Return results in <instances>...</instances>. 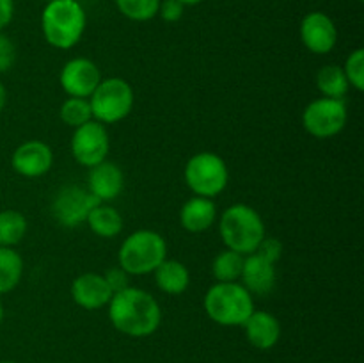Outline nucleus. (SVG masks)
<instances>
[{"instance_id":"b1692460","label":"nucleus","mask_w":364,"mask_h":363,"mask_svg":"<svg viewBox=\"0 0 364 363\" xmlns=\"http://www.w3.org/2000/svg\"><path fill=\"white\" fill-rule=\"evenodd\" d=\"M242 267H244V255L224 249L213 258L212 273L219 283H231V281L240 280Z\"/></svg>"},{"instance_id":"aec40b11","label":"nucleus","mask_w":364,"mask_h":363,"mask_svg":"<svg viewBox=\"0 0 364 363\" xmlns=\"http://www.w3.org/2000/svg\"><path fill=\"white\" fill-rule=\"evenodd\" d=\"M89 230L102 238H112L123 230V217L109 203H98L87 217Z\"/></svg>"},{"instance_id":"ddd939ff","label":"nucleus","mask_w":364,"mask_h":363,"mask_svg":"<svg viewBox=\"0 0 364 363\" xmlns=\"http://www.w3.org/2000/svg\"><path fill=\"white\" fill-rule=\"evenodd\" d=\"M53 164V152L46 142L31 139L18 146L11 157V166L18 174L38 178L48 173Z\"/></svg>"},{"instance_id":"6ab92c4d","label":"nucleus","mask_w":364,"mask_h":363,"mask_svg":"<svg viewBox=\"0 0 364 363\" xmlns=\"http://www.w3.org/2000/svg\"><path fill=\"white\" fill-rule=\"evenodd\" d=\"M153 273H155L156 287L169 295L183 294L191 283V273H188L187 265L178 260L166 258Z\"/></svg>"},{"instance_id":"f704fd0d","label":"nucleus","mask_w":364,"mask_h":363,"mask_svg":"<svg viewBox=\"0 0 364 363\" xmlns=\"http://www.w3.org/2000/svg\"><path fill=\"white\" fill-rule=\"evenodd\" d=\"M2 320H4V305L2 301H0V324H2Z\"/></svg>"},{"instance_id":"5701e85b","label":"nucleus","mask_w":364,"mask_h":363,"mask_svg":"<svg viewBox=\"0 0 364 363\" xmlns=\"http://www.w3.org/2000/svg\"><path fill=\"white\" fill-rule=\"evenodd\" d=\"M27 233V219L18 210L0 212V248H13L20 244Z\"/></svg>"},{"instance_id":"cd10ccee","label":"nucleus","mask_w":364,"mask_h":363,"mask_svg":"<svg viewBox=\"0 0 364 363\" xmlns=\"http://www.w3.org/2000/svg\"><path fill=\"white\" fill-rule=\"evenodd\" d=\"M103 278H105L107 285H109V288L112 290V294H116V292H121V290H124V288L130 287V274H128L127 270L119 265L110 267L109 270H105Z\"/></svg>"},{"instance_id":"0eeeda50","label":"nucleus","mask_w":364,"mask_h":363,"mask_svg":"<svg viewBox=\"0 0 364 363\" xmlns=\"http://www.w3.org/2000/svg\"><path fill=\"white\" fill-rule=\"evenodd\" d=\"M183 177L188 189L196 196L212 199L226 189L230 171L223 157L212 152H201L188 159V162L185 164Z\"/></svg>"},{"instance_id":"f8f14e48","label":"nucleus","mask_w":364,"mask_h":363,"mask_svg":"<svg viewBox=\"0 0 364 363\" xmlns=\"http://www.w3.org/2000/svg\"><path fill=\"white\" fill-rule=\"evenodd\" d=\"M301 41L309 52L316 56L329 53L338 41V31L333 18L322 11L306 14L301 21Z\"/></svg>"},{"instance_id":"c85d7f7f","label":"nucleus","mask_w":364,"mask_h":363,"mask_svg":"<svg viewBox=\"0 0 364 363\" xmlns=\"http://www.w3.org/2000/svg\"><path fill=\"white\" fill-rule=\"evenodd\" d=\"M14 60H16V46L11 41L9 36L0 31V73L9 71Z\"/></svg>"},{"instance_id":"6e6552de","label":"nucleus","mask_w":364,"mask_h":363,"mask_svg":"<svg viewBox=\"0 0 364 363\" xmlns=\"http://www.w3.org/2000/svg\"><path fill=\"white\" fill-rule=\"evenodd\" d=\"M347 105L343 100H313L302 112V127L316 139H329L340 134L347 125Z\"/></svg>"},{"instance_id":"e433bc0d","label":"nucleus","mask_w":364,"mask_h":363,"mask_svg":"<svg viewBox=\"0 0 364 363\" xmlns=\"http://www.w3.org/2000/svg\"><path fill=\"white\" fill-rule=\"evenodd\" d=\"M46 2H52V0H46Z\"/></svg>"},{"instance_id":"4468645a","label":"nucleus","mask_w":364,"mask_h":363,"mask_svg":"<svg viewBox=\"0 0 364 363\" xmlns=\"http://www.w3.org/2000/svg\"><path fill=\"white\" fill-rule=\"evenodd\" d=\"M124 174L117 164L110 160L96 164L89 167L87 191L98 199L100 203H109L116 199L123 192Z\"/></svg>"},{"instance_id":"9b49d317","label":"nucleus","mask_w":364,"mask_h":363,"mask_svg":"<svg viewBox=\"0 0 364 363\" xmlns=\"http://www.w3.org/2000/svg\"><path fill=\"white\" fill-rule=\"evenodd\" d=\"M59 82L66 95L73 98H89L102 82V75L91 59L75 57L63 66Z\"/></svg>"},{"instance_id":"423d86ee","label":"nucleus","mask_w":364,"mask_h":363,"mask_svg":"<svg viewBox=\"0 0 364 363\" xmlns=\"http://www.w3.org/2000/svg\"><path fill=\"white\" fill-rule=\"evenodd\" d=\"M92 120L102 125H112L124 120L134 109V89L124 78H102L98 88L89 96Z\"/></svg>"},{"instance_id":"412c9836","label":"nucleus","mask_w":364,"mask_h":363,"mask_svg":"<svg viewBox=\"0 0 364 363\" xmlns=\"http://www.w3.org/2000/svg\"><path fill=\"white\" fill-rule=\"evenodd\" d=\"M316 88L322 93L323 98L343 100L350 84H348L343 68L338 64H327L316 75Z\"/></svg>"},{"instance_id":"473e14b6","label":"nucleus","mask_w":364,"mask_h":363,"mask_svg":"<svg viewBox=\"0 0 364 363\" xmlns=\"http://www.w3.org/2000/svg\"><path fill=\"white\" fill-rule=\"evenodd\" d=\"M6 103H7V91H6V88H4L2 82H0V112L4 110Z\"/></svg>"},{"instance_id":"f03ea898","label":"nucleus","mask_w":364,"mask_h":363,"mask_svg":"<svg viewBox=\"0 0 364 363\" xmlns=\"http://www.w3.org/2000/svg\"><path fill=\"white\" fill-rule=\"evenodd\" d=\"M85 11L77 0L46 2L41 14V31L53 48L70 50L82 39L85 31Z\"/></svg>"},{"instance_id":"393cba45","label":"nucleus","mask_w":364,"mask_h":363,"mask_svg":"<svg viewBox=\"0 0 364 363\" xmlns=\"http://www.w3.org/2000/svg\"><path fill=\"white\" fill-rule=\"evenodd\" d=\"M59 116L63 120L64 125L71 128H78L82 125H85L87 121L92 120V112H91V105H89L87 98H70L60 105Z\"/></svg>"},{"instance_id":"a211bd4d","label":"nucleus","mask_w":364,"mask_h":363,"mask_svg":"<svg viewBox=\"0 0 364 363\" xmlns=\"http://www.w3.org/2000/svg\"><path fill=\"white\" fill-rule=\"evenodd\" d=\"M217 219L215 203L210 198L194 196L180 210V223L191 233H201L206 231Z\"/></svg>"},{"instance_id":"7ed1b4c3","label":"nucleus","mask_w":364,"mask_h":363,"mask_svg":"<svg viewBox=\"0 0 364 363\" xmlns=\"http://www.w3.org/2000/svg\"><path fill=\"white\" fill-rule=\"evenodd\" d=\"M219 233L226 249L247 256L258 249L265 238V223L252 206L235 203L228 206L219 221Z\"/></svg>"},{"instance_id":"c756f323","label":"nucleus","mask_w":364,"mask_h":363,"mask_svg":"<svg viewBox=\"0 0 364 363\" xmlns=\"http://www.w3.org/2000/svg\"><path fill=\"white\" fill-rule=\"evenodd\" d=\"M255 253H258V255H262L263 258H267L269 262L276 263L277 260L281 258V255H283V244H281L277 238H272V237H265L262 242H259L258 249H256Z\"/></svg>"},{"instance_id":"dca6fc26","label":"nucleus","mask_w":364,"mask_h":363,"mask_svg":"<svg viewBox=\"0 0 364 363\" xmlns=\"http://www.w3.org/2000/svg\"><path fill=\"white\" fill-rule=\"evenodd\" d=\"M276 263L269 262L258 253L244 256L240 280L242 285L255 295H269L276 287Z\"/></svg>"},{"instance_id":"9d476101","label":"nucleus","mask_w":364,"mask_h":363,"mask_svg":"<svg viewBox=\"0 0 364 363\" xmlns=\"http://www.w3.org/2000/svg\"><path fill=\"white\" fill-rule=\"evenodd\" d=\"M98 199L84 187L66 185L55 194L52 203V214L57 223L64 228H77L85 223L91 210L98 205Z\"/></svg>"},{"instance_id":"2f4dec72","label":"nucleus","mask_w":364,"mask_h":363,"mask_svg":"<svg viewBox=\"0 0 364 363\" xmlns=\"http://www.w3.org/2000/svg\"><path fill=\"white\" fill-rule=\"evenodd\" d=\"M14 16V0H0V31L11 23Z\"/></svg>"},{"instance_id":"4be33fe9","label":"nucleus","mask_w":364,"mask_h":363,"mask_svg":"<svg viewBox=\"0 0 364 363\" xmlns=\"http://www.w3.org/2000/svg\"><path fill=\"white\" fill-rule=\"evenodd\" d=\"M23 276V258L13 248H0V295L18 287Z\"/></svg>"},{"instance_id":"2eb2a0df","label":"nucleus","mask_w":364,"mask_h":363,"mask_svg":"<svg viewBox=\"0 0 364 363\" xmlns=\"http://www.w3.org/2000/svg\"><path fill=\"white\" fill-rule=\"evenodd\" d=\"M71 298L80 308L100 310L109 305L112 290L107 285L103 274L85 273L75 278L71 283Z\"/></svg>"},{"instance_id":"7c9ffc66","label":"nucleus","mask_w":364,"mask_h":363,"mask_svg":"<svg viewBox=\"0 0 364 363\" xmlns=\"http://www.w3.org/2000/svg\"><path fill=\"white\" fill-rule=\"evenodd\" d=\"M183 9L185 6L178 2V0H160L159 14L164 21L174 23V21H178L183 16Z\"/></svg>"},{"instance_id":"20e7f679","label":"nucleus","mask_w":364,"mask_h":363,"mask_svg":"<svg viewBox=\"0 0 364 363\" xmlns=\"http://www.w3.org/2000/svg\"><path fill=\"white\" fill-rule=\"evenodd\" d=\"M205 312L213 322L220 326L233 327L242 326L247 317L255 312V299L252 294L242 283H219L208 288L205 294Z\"/></svg>"},{"instance_id":"a878e982","label":"nucleus","mask_w":364,"mask_h":363,"mask_svg":"<svg viewBox=\"0 0 364 363\" xmlns=\"http://www.w3.org/2000/svg\"><path fill=\"white\" fill-rule=\"evenodd\" d=\"M123 16L132 21H148L159 14L160 0H116Z\"/></svg>"},{"instance_id":"f3484780","label":"nucleus","mask_w":364,"mask_h":363,"mask_svg":"<svg viewBox=\"0 0 364 363\" xmlns=\"http://www.w3.org/2000/svg\"><path fill=\"white\" fill-rule=\"evenodd\" d=\"M242 327H244L249 344L259 351H269L276 347L281 338V324L277 317L263 310H255L242 324Z\"/></svg>"},{"instance_id":"bb28decb","label":"nucleus","mask_w":364,"mask_h":363,"mask_svg":"<svg viewBox=\"0 0 364 363\" xmlns=\"http://www.w3.org/2000/svg\"><path fill=\"white\" fill-rule=\"evenodd\" d=\"M343 68L345 75H347L348 84L352 85L358 91H363L364 89V50L355 48L350 56L345 60Z\"/></svg>"},{"instance_id":"1a4fd4ad","label":"nucleus","mask_w":364,"mask_h":363,"mask_svg":"<svg viewBox=\"0 0 364 363\" xmlns=\"http://www.w3.org/2000/svg\"><path fill=\"white\" fill-rule=\"evenodd\" d=\"M110 149L109 132L100 121H87L82 127L75 128L71 137V155L80 166L92 167L107 160Z\"/></svg>"},{"instance_id":"f257e3e1","label":"nucleus","mask_w":364,"mask_h":363,"mask_svg":"<svg viewBox=\"0 0 364 363\" xmlns=\"http://www.w3.org/2000/svg\"><path fill=\"white\" fill-rule=\"evenodd\" d=\"M109 319L119 333L132 338H144L155 333L162 322V310L156 299L142 288L128 287L112 294Z\"/></svg>"},{"instance_id":"72a5a7b5","label":"nucleus","mask_w":364,"mask_h":363,"mask_svg":"<svg viewBox=\"0 0 364 363\" xmlns=\"http://www.w3.org/2000/svg\"><path fill=\"white\" fill-rule=\"evenodd\" d=\"M180 4H183V6H198V4H201L203 0H178Z\"/></svg>"},{"instance_id":"39448f33","label":"nucleus","mask_w":364,"mask_h":363,"mask_svg":"<svg viewBox=\"0 0 364 363\" xmlns=\"http://www.w3.org/2000/svg\"><path fill=\"white\" fill-rule=\"evenodd\" d=\"M166 238L153 230H137L128 235L117 253V265L128 274H149L166 260Z\"/></svg>"},{"instance_id":"c9c22d12","label":"nucleus","mask_w":364,"mask_h":363,"mask_svg":"<svg viewBox=\"0 0 364 363\" xmlns=\"http://www.w3.org/2000/svg\"><path fill=\"white\" fill-rule=\"evenodd\" d=\"M0 363H18V362H13V359H2Z\"/></svg>"}]
</instances>
